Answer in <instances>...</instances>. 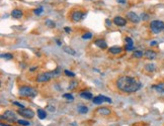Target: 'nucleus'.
I'll return each instance as SVG.
<instances>
[{"mask_svg": "<svg viewBox=\"0 0 164 126\" xmlns=\"http://www.w3.org/2000/svg\"><path fill=\"white\" fill-rule=\"evenodd\" d=\"M117 87L119 90L125 93H134L137 92L140 88L142 87V84L138 80H136L133 77L124 76L118 79L117 81Z\"/></svg>", "mask_w": 164, "mask_h": 126, "instance_id": "f257e3e1", "label": "nucleus"}, {"mask_svg": "<svg viewBox=\"0 0 164 126\" xmlns=\"http://www.w3.org/2000/svg\"><path fill=\"white\" fill-rule=\"evenodd\" d=\"M18 94L20 96H23V97H36L38 95V92L34 88L28 87V86H23V87H20L18 89Z\"/></svg>", "mask_w": 164, "mask_h": 126, "instance_id": "f03ea898", "label": "nucleus"}, {"mask_svg": "<svg viewBox=\"0 0 164 126\" xmlns=\"http://www.w3.org/2000/svg\"><path fill=\"white\" fill-rule=\"evenodd\" d=\"M150 29L153 33L157 34L164 30V22L161 20H153L150 23Z\"/></svg>", "mask_w": 164, "mask_h": 126, "instance_id": "7ed1b4c3", "label": "nucleus"}, {"mask_svg": "<svg viewBox=\"0 0 164 126\" xmlns=\"http://www.w3.org/2000/svg\"><path fill=\"white\" fill-rule=\"evenodd\" d=\"M2 119H6L8 121H11V122H15L16 121V115L13 111L11 110H7L5 113L2 115Z\"/></svg>", "mask_w": 164, "mask_h": 126, "instance_id": "20e7f679", "label": "nucleus"}, {"mask_svg": "<svg viewBox=\"0 0 164 126\" xmlns=\"http://www.w3.org/2000/svg\"><path fill=\"white\" fill-rule=\"evenodd\" d=\"M104 102H107V103H112V99L110 98H107L105 96H102V95H99V96H96V97L93 98V103L96 104V105H99V104H102Z\"/></svg>", "mask_w": 164, "mask_h": 126, "instance_id": "39448f33", "label": "nucleus"}, {"mask_svg": "<svg viewBox=\"0 0 164 126\" xmlns=\"http://www.w3.org/2000/svg\"><path fill=\"white\" fill-rule=\"evenodd\" d=\"M18 114H20L22 116L25 117V118H33L34 116H35V112H34L33 110L25 109V108L18 110Z\"/></svg>", "mask_w": 164, "mask_h": 126, "instance_id": "423d86ee", "label": "nucleus"}, {"mask_svg": "<svg viewBox=\"0 0 164 126\" xmlns=\"http://www.w3.org/2000/svg\"><path fill=\"white\" fill-rule=\"evenodd\" d=\"M53 75L52 73H42L40 74L38 78H37V81L38 82H48L52 79Z\"/></svg>", "mask_w": 164, "mask_h": 126, "instance_id": "0eeeda50", "label": "nucleus"}, {"mask_svg": "<svg viewBox=\"0 0 164 126\" xmlns=\"http://www.w3.org/2000/svg\"><path fill=\"white\" fill-rule=\"evenodd\" d=\"M127 19L130 20L133 23H139L140 22V16L137 15L135 12H128L127 13Z\"/></svg>", "mask_w": 164, "mask_h": 126, "instance_id": "6e6552de", "label": "nucleus"}, {"mask_svg": "<svg viewBox=\"0 0 164 126\" xmlns=\"http://www.w3.org/2000/svg\"><path fill=\"white\" fill-rule=\"evenodd\" d=\"M84 16H85V14H83L81 11H74L72 13V15H71V18H72L74 22H78V21H80Z\"/></svg>", "mask_w": 164, "mask_h": 126, "instance_id": "1a4fd4ad", "label": "nucleus"}, {"mask_svg": "<svg viewBox=\"0 0 164 126\" xmlns=\"http://www.w3.org/2000/svg\"><path fill=\"white\" fill-rule=\"evenodd\" d=\"M113 23L117 24L118 26H124V25H126L127 19H125V18H123L121 16H116L113 18Z\"/></svg>", "mask_w": 164, "mask_h": 126, "instance_id": "9d476101", "label": "nucleus"}, {"mask_svg": "<svg viewBox=\"0 0 164 126\" xmlns=\"http://www.w3.org/2000/svg\"><path fill=\"white\" fill-rule=\"evenodd\" d=\"M144 57L146 58L147 60H154L156 58V52H154V50H145L144 53Z\"/></svg>", "mask_w": 164, "mask_h": 126, "instance_id": "9b49d317", "label": "nucleus"}, {"mask_svg": "<svg viewBox=\"0 0 164 126\" xmlns=\"http://www.w3.org/2000/svg\"><path fill=\"white\" fill-rule=\"evenodd\" d=\"M126 42H127V45H126V50H134V42L131 37H126Z\"/></svg>", "mask_w": 164, "mask_h": 126, "instance_id": "f8f14e48", "label": "nucleus"}, {"mask_svg": "<svg viewBox=\"0 0 164 126\" xmlns=\"http://www.w3.org/2000/svg\"><path fill=\"white\" fill-rule=\"evenodd\" d=\"M22 15H23V12L20 9H13L12 12H11V16L13 18H16V19L22 17Z\"/></svg>", "mask_w": 164, "mask_h": 126, "instance_id": "ddd939ff", "label": "nucleus"}, {"mask_svg": "<svg viewBox=\"0 0 164 126\" xmlns=\"http://www.w3.org/2000/svg\"><path fill=\"white\" fill-rule=\"evenodd\" d=\"M95 45H97L99 49H102V50H104L107 47V42H105L104 39H96V41H95Z\"/></svg>", "mask_w": 164, "mask_h": 126, "instance_id": "4468645a", "label": "nucleus"}, {"mask_svg": "<svg viewBox=\"0 0 164 126\" xmlns=\"http://www.w3.org/2000/svg\"><path fill=\"white\" fill-rule=\"evenodd\" d=\"M122 47H110V50H108V52L110 53H113V55H119V53H122Z\"/></svg>", "mask_w": 164, "mask_h": 126, "instance_id": "2eb2a0df", "label": "nucleus"}, {"mask_svg": "<svg viewBox=\"0 0 164 126\" xmlns=\"http://www.w3.org/2000/svg\"><path fill=\"white\" fill-rule=\"evenodd\" d=\"M80 97H82L83 99H86V100H89V99L92 98V94L88 91H84V92L80 93Z\"/></svg>", "mask_w": 164, "mask_h": 126, "instance_id": "dca6fc26", "label": "nucleus"}, {"mask_svg": "<svg viewBox=\"0 0 164 126\" xmlns=\"http://www.w3.org/2000/svg\"><path fill=\"white\" fill-rule=\"evenodd\" d=\"M97 112L101 115H110V110L108 108H105V107H102V108H98L97 109Z\"/></svg>", "mask_w": 164, "mask_h": 126, "instance_id": "f3484780", "label": "nucleus"}, {"mask_svg": "<svg viewBox=\"0 0 164 126\" xmlns=\"http://www.w3.org/2000/svg\"><path fill=\"white\" fill-rule=\"evenodd\" d=\"M63 50H64L65 53H67L68 55H71V56H75L76 55V52L70 47H63Z\"/></svg>", "mask_w": 164, "mask_h": 126, "instance_id": "a211bd4d", "label": "nucleus"}, {"mask_svg": "<svg viewBox=\"0 0 164 126\" xmlns=\"http://www.w3.org/2000/svg\"><path fill=\"white\" fill-rule=\"evenodd\" d=\"M145 70H146L147 72H154L156 70V66L154 64H147V65L145 66Z\"/></svg>", "mask_w": 164, "mask_h": 126, "instance_id": "6ab92c4d", "label": "nucleus"}, {"mask_svg": "<svg viewBox=\"0 0 164 126\" xmlns=\"http://www.w3.org/2000/svg\"><path fill=\"white\" fill-rule=\"evenodd\" d=\"M38 116L40 119H45V118L47 117L46 111H44L43 109H38Z\"/></svg>", "mask_w": 164, "mask_h": 126, "instance_id": "aec40b11", "label": "nucleus"}, {"mask_svg": "<svg viewBox=\"0 0 164 126\" xmlns=\"http://www.w3.org/2000/svg\"><path fill=\"white\" fill-rule=\"evenodd\" d=\"M78 112L79 113H81V114H85V113L88 112V108H87L86 106L80 105V106H78Z\"/></svg>", "mask_w": 164, "mask_h": 126, "instance_id": "412c9836", "label": "nucleus"}, {"mask_svg": "<svg viewBox=\"0 0 164 126\" xmlns=\"http://www.w3.org/2000/svg\"><path fill=\"white\" fill-rule=\"evenodd\" d=\"M46 25L48 26V27H50V28H54L55 26H56L55 22L53 20H51V19H47L46 20Z\"/></svg>", "mask_w": 164, "mask_h": 126, "instance_id": "4be33fe9", "label": "nucleus"}, {"mask_svg": "<svg viewBox=\"0 0 164 126\" xmlns=\"http://www.w3.org/2000/svg\"><path fill=\"white\" fill-rule=\"evenodd\" d=\"M133 56H134L135 58L140 59V58H142L143 56H144V53H143L142 50H135L134 53H133Z\"/></svg>", "mask_w": 164, "mask_h": 126, "instance_id": "5701e85b", "label": "nucleus"}, {"mask_svg": "<svg viewBox=\"0 0 164 126\" xmlns=\"http://www.w3.org/2000/svg\"><path fill=\"white\" fill-rule=\"evenodd\" d=\"M153 88L156 89L157 91H159V92L164 91V83H161V84H159V85H154L153 86Z\"/></svg>", "mask_w": 164, "mask_h": 126, "instance_id": "b1692460", "label": "nucleus"}, {"mask_svg": "<svg viewBox=\"0 0 164 126\" xmlns=\"http://www.w3.org/2000/svg\"><path fill=\"white\" fill-rule=\"evenodd\" d=\"M43 11H44V8L41 6V7H39V8H37V9L34 10V13H35L36 15H41L42 13H43Z\"/></svg>", "mask_w": 164, "mask_h": 126, "instance_id": "393cba45", "label": "nucleus"}, {"mask_svg": "<svg viewBox=\"0 0 164 126\" xmlns=\"http://www.w3.org/2000/svg\"><path fill=\"white\" fill-rule=\"evenodd\" d=\"M91 37H92L91 33H84L83 36H82V39H90Z\"/></svg>", "mask_w": 164, "mask_h": 126, "instance_id": "a878e982", "label": "nucleus"}, {"mask_svg": "<svg viewBox=\"0 0 164 126\" xmlns=\"http://www.w3.org/2000/svg\"><path fill=\"white\" fill-rule=\"evenodd\" d=\"M17 123L20 125H23V126H28L30 125V122L28 121H25V120H17Z\"/></svg>", "mask_w": 164, "mask_h": 126, "instance_id": "bb28decb", "label": "nucleus"}, {"mask_svg": "<svg viewBox=\"0 0 164 126\" xmlns=\"http://www.w3.org/2000/svg\"><path fill=\"white\" fill-rule=\"evenodd\" d=\"M1 57L3 59H6V60H11L13 58V56L10 55V53H3V55H1Z\"/></svg>", "mask_w": 164, "mask_h": 126, "instance_id": "cd10ccee", "label": "nucleus"}, {"mask_svg": "<svg viewBox=\"0 0 164 126\" xmlns=\"http://www.w3.org/2000/svg\"><path fill=\"white\" fill-rule=\"evenodd\" d=\"M78 83L76 82V81H73V82H71L70 84H69V89L70 90H73V89H75L76 88V85H77Z\"/></svg>", "mask_w": 164, "mask_h": 126, "instance_id": "c85d7f7f", "label": "nucleus"}, {"mask_svg": "<svg viewBox=\"0 0 164 126\" xmlns=\"http://www.w3.org/2000/svg\"><path fill=\"white\" fill-rule=\"evenodd\" d=\"M63 97H64V98H66V99H68V100H71V101H72V100H74V97H73V96L72 95H71V94H64V95H63Z\"/></svg>", "mask_w": 164, "mask_h": 126, "instance_id": "c756f323", "label": "nucleus"}, {"mask_svg": "<svg viewBox=\"0 0 164 126\" xmlns=\"http://www.w3.org/2000/svg\"><path fill=\"white\" fill-rule=\"evenodd\" d=\"M65 74L67 75V76H70V77H75V74L72 73V72L68 71V70H65Z\"/></svg>", "mask_w": 164, "mask_h": 126, "instance_id": "7c9ffc66", "label": "nucleus"}, {"mask_svg": "<svg viewBox=\"0 0 164 126\" xmlns=\"http://www.w3.org/2000/svg\"><path fill=\"white\" fill-rule=\"evenodd\" d=\"M13 104H14V105H16V106H18V107H20V109H23V108H25V106H23L22 104H19L18 102H13Z\"/></svg>", "mask_w": 164, "mask_h": 126, "instance_id": "2f4dec72", "label": "nucleus"}, {"mask_svg": "<svg viewBox=\"0 0 164 126\" xmlns=\"http://www.w3.org/2000/svg\"><path fill=\"white\" fill-rule=\"evenodd\" d=\"M47 109H48V110H50L51 112H54V111H55V107H53V106H48V107H47Z\"/></svg>", "mask_w": 164, "mask_h": 126, "instance_id": "473e14b6", "label": "nucleus"}, {"mask_svg": "<svg viewBox=\"0 0 164 126\" xmlns=\"http://www.w3.org/2000/svg\"><path fill=\"white\" fill-rule=\"evenodd\" d=\"M157 44H158V42H155V41H153V42H150V45H151V47H156Z\"/></svg>", "mask_w": 164, "mask_h": 126, "instance_id": "72a5a7b5", "label": "nucleus"}, {"mask_svg": "<svg viewBox=\"0 0 164 126\" xmlns=\"http://www.w3.org/2000/svg\"><path fill=\"white\" fill-rule=\"evenodd\" d=\"M64 29H65V31H66V33H71V28H70V27H67V26H66V27H65Z\"/></svg>", "mask_w": 164, "mask_h": 126, "instance_id": "f704fd0d", "label": "nucleus"}, {"mask_svg": "<svg viewBox=\"0 0 164 126\" xmlns=\"http://www.w3.org/2000/svg\"><path fill=\"white\" fill-rule=\"evenodd\" d=\"M142 18H143V19H148V16H147L146 14H145V13H143V14H142Z\"/></svg>", "mask_w": 164, "mask_h": 126, "instance_id": "c9c22d12", "label": "nucleus"}, {"mask_svg": "<svg viewBox=\"0 0 164 126\" xmlns=\"http://www.w3.org/2000/svg\"><path fill=\"white\" fill-rule=\"evenodd\" d=\"M119 3H126V0H117Z\"/></svg>", "mask_w": 164, "mask_h": 126, "instance_id": "e433bc0d", "label": "nucleus"}, {"mask_svg": "<svg viewBox=\"0 0 164 126\" xmlns=\"http://www.w3.org/2000/svg\"><path fill=\"white\" fill-rule=\"evenodd\" d=\"M107 25H110V24H112V22H110V21L108 20V19H107Z\"/></svg>", "mask_w": 164, "mask_h": 126, "instance_id": "4c0bfd02", "label": "nucleus"}, {"mask_svg": "<svg viewBox=\"0 0 164 126\" xmlns=\"http://www.w3.org/2000/svg\"><path fill=\"white\" fill-rule=\"evenodd\" d=\"M1 126H8L7 124H4V123H1Z\"/></svg>", "mask_w": 164, "mask_h": 126, "instance_id": "58836bf2", "label": "nucleus"}, {"mask_svg": "<svg viewBox=\"0 0 164 126\" xmlns=\"http://www.w3.org/2000/svg\"><path fill=\"white\" fill-rule=\"evenodd\" d=\"M57 44H59V45H61V42L60 41H57Z\"/></svg>", "mask_w": 164, "mask_h": 126, "instance_id": "ea45409f", "label": "nucleus"}, {"mask_svg": "<svg viewBox=\"0 0 164 126\" xmlns=\"http://www.w3.org/2000/svg\"><path fill=\"white\" fill-rule=\"evenodd\" d=\"M163 33H164V30H163Z\"/></svg>", "mask_w": 164, "mask_h": 126, "instance_id": "a19ab883", "label": "nucleus"}]
</instances>
